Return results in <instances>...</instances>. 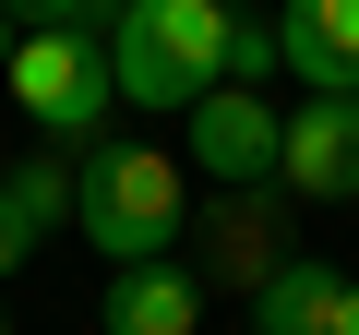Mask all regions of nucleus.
Returning <instances> with one entry per match:
<instances>
[{"label":"nucleus","mask_w":359,"mask_h":335,"mask_svg":"<svg viewBox=\"0 0 359 335\" xmlns=\"http://www.w3.org/2000/svg\"><path fill=\"white\" fill-rule=\"evenodd\" d=\"M180 216H192V180H180V156H156L144 132H96V144L72 156V228H84L108 264L180 252Z\"/></svg>","instance_id":"obj_1"},{"label":"nucleus","mask_w":359,"mask_h":335,"mask_svg":"<svg viewBox=\"0 0 359 335\" xmlns=\"http://www.w3.org/2000/svg\"><path fill=\"white\" fill-rule=\"evenodd\" d=\"M228 0H120L108 25V60H120V108L144 120H180L204 84H228Z\"/></svg>","instance_id":"obj_2"},{"label":"nucleus","mask_w":359,"mask_h":335,"mask_svg":"<svg viewBox=\"0 0 359 335\" xmlns=\"http://www.w3.org/2000/svg\"><path fill=\"white\" fill-rule=\"evenodd\" d=\"M0 96H13L60 156H84V144L120 120V60H108V36H96V25H36V36H13Z\"/></svg>","instance_id":"obj_3"},{"label":"nucleus","mask_w":359,"mask_h":335,"mask_svg":"<svg viewBox=\"0 0 359 335\" xmlns=\"http://www.w3.org/2000/svg\"><path fill=\"white\" fill-rule=\"evenodd\" d=\"M276 156H287V108H264V84H204L180 108V168L228 192H276Z\"/></svg>","instance_id":"obj_4"},{"label":"nucleus","mask_w":359,"mask_h":335,"mask_svg":"<svg viewBox=\"0 0 359 335\" xmlns=\"http://www.w3.org/2000/svg\"><path fill=\"white\" fill-rule=\"evenodd\" d=\"M276 192H299V204H359V96H299V108H287Z\"/></svg>","instance_id":"obj_5"},{"label":"nucleus","mask_w":359,"mask_h":335,"mask_svg":"<svg viewBox=\"0 0 359 335\" xmlns=\"http://www.w3.org/2000/svg\"><path fill=\"white\" fill-rule=\"evenodd\" d=\"M276 72H299V96H359V0H276Z\"/></svg>","instance_id":"obj_6"},{"label":"nucleus","mask_w":359,"mask_h":335,"mask_svg":"<svg viewBox=\"0 0 359 335\" xmlns=\"http://www.w3.org/2000/svg\"><path fill=\"white\" fill-rule=\"evenodd\" d=\"M108 335H204V275L192 264H108V299H96Z\"/></svg>","instance_id":"obj_7"},{"label":"nucleus","mask_w":359,"mask_h":335,"mask_svg":"<svg viewBox=\"0 0 359 335\" xmlns=\"http://www.w3.org/2000/svg\"><path fill=\"white\" fill-rule=\"evenodd\" d=\"M335 311H347V275H335L323 252H287V264L252 287V335H335Z\"/></svg>","instance_id":"obj_8"},{"label":"nucleus","mask_w":359,"mask_h":335,"mask_svg":"<svg viewBox=\"0 0 359 335\" xmlns=\"http://www.w3.org/2000/svg\"><path fill=\"white\" fill-rule=\"evenodd\" d=\"M276 264H287V252L264 240V216H252V192H228V204H216V275H228V287H264Z\"/></svg>","instance_id":"obj_9"},{"label":"nucleus","mask_w":359,"mask_h":335,"mask_svg":"<svg viewBox=\"0 0 359 335\" xmlns=\"http://www.w3.org/2000/svg\"><path fill=\"white\" fill-rule=\"evenodd\" d=\"M0 180L25 192V216H36V228H72V168H60V144H48V156H13Z\"/></svg>","instance_id":"obj_10"},{"label":"nucleus","mask_w":359,"mask_h":335,"mask_svg":"<svg viewBox=\"0 0 359 335\" xmlns=\"http://www.w3.org/2000/svg\"><path fill=\"white\" fill-rule=\"evenodd\" d=\"M0 13H13L25 36H36V25H96V36H108V25H120V0H0Z\"/></svg>","instance_id":"obj_11"},{"label":"nucleus","mask_w":359,"mask_h":335,"mask_svg":"<svg viewBox=\"0 0 359 335\" xmlns=\"http://www.w3.org/2000/svg\"><path fill=\"white\" fill-rule=\"evenodd\" d=\"M264 72H276V13H264V25L240 13V25H228V84H264Z\"/></svg>","instance_id":"obj_12"},{"label":"nucleus","mask_w":359,"mask_h":335,"mask_svg":"<svg viewBox=\"0 0 359 335\" xmlns=\"http://www.w3.org/2000/svg\"><path fill=\"white\" fill-rule=\"evenodd\" d=\"M25 252H48V228L25 216V192L0 180V275H25Z\"/></svg>","instance_id":"obj_13"},{"label":"nucleus","mask_w":359,"mask_h":335,"mask_svg":"<svg viewBox=\"0 0 359 335\" xmlns=\"http://www.w3.org/2000/svg\"><path fill=\"white\" fill-rule=\"evenodd\" d=\"M335 335H359V275H347V311H335Z\"/></svg>","instance_id":"obj_14"},{"label":"nucleus","mask_w":359,"mask_h":335,"mask_svg":"<svg viewBox=\"0 0 359 335\" xmlns=\"http://www.w3.org/2000/svg\"><path fill=\"white\" fill-rule=\"evenodd\" d=\"M13 36H25V25H13V13H0V72H13Z\"/></svg>","instance_id":"obj_15"},{"label":"nucleus","mask_w":359,"mask_h":335,"mask_svg":"<svg viewBox=\"0 0 359 335\" xmlns=\"http://www.w3.org/2000/svg\"><path fill=\"white\" fill-rule=\"evenodd\" d=\"M0 335H13V311H0Z\"/></svg>","instance_id":"obj_16"}]
</instances>
